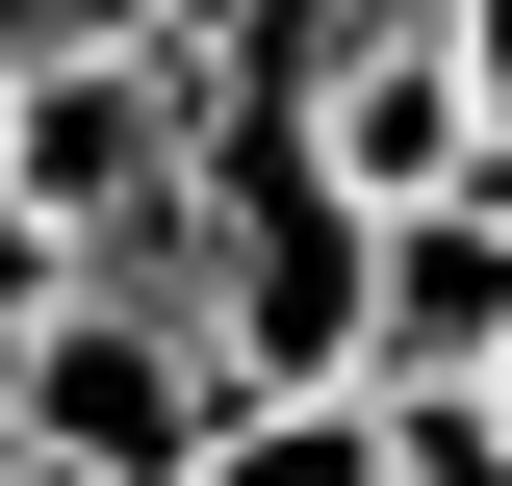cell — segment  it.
Masks as SVG:
<instances>
[{
  "label": "cell",
  "instance_id": "cell-1",
  "mask_svg": "<svg viewBox=\"0 0 512 486\" xmlns=\"http://www.w3.org/2000/svg\"><path fill=\"white\" fill-rule=\"evenodd\" d=\"M205 384H231V359H205L180 307L77 256V282H52V333L0 359V461H26V486H180V435H205Z\"/></svg>",
  "mask_w": 512,
  "mask_h": 486
},
{
  "label": "cell",
  "instance_id": "cell-2",
  "mask_svg": "<svg viewBox=\"0 0 512 486\" xmlns=\"http://www.w3.org/2000/svg\"><path fill=\"white\" fill-rule=\"evenodd\" d=\"M180 154H205V52H180V26H103V52H26V77H0V205L77 231V256L154 231Z\"/></svg>",
  "mask_w": 512,
  "mask_h": 486
},
{
  "label": "cell",
  "instance_id": "cell-3",
  "mask_svg": "<svg viewBox=\"0 0 512 486\" xmlns=\"http://www.w3.org/2000/svg\"><path fill=\"white\" fill-rule=\"evenodd\" d=\"M282 103H308V154H333L359 205H436L461 154H487V103H461V52H436V0H359L333 52L282 77Z\"/></svg>",
  "mask_w": 512,
  "mask_h": 486
},
{
  "label": "cell",
  "instance_id": "cell-4",
  "mask_svg": "<svg viewBox=\"0 0 512 486\" xmlns=\"http://www.w3.org/2000/svg\"><path fill=\"white\" fill-rule=\"evenodd\" d=\"M512 333V205L436 180V205H359V384H461Z\"/></svg>",
  "mask_w": 512,
  "mask_h": 486
},
{
  "label": "cell",
  "instance_id": "cell-5",
  "mask_svg": "<svg viewBox=\"0 0 512 486\" xmlns=\"http://www.w3.org/2000/svg\"><path fill=\"white\" fill-rule=\"evenodd\" d=\"M359 410H384V486H512L487 384H359Z\"/></svg>",
  "mask_w": 512,
  "mask_h": 486
},
{
  "label": "cell",
  "instance_id": "cell-6",
  "mask_svg": "<svg viewBox=\"0 0 512 486\" xmlns=\"http://www.w3.org/2000/svg\"><path fill=\"white\" fill-rule=\"evenodd\" d=\"M333 26H359V0H180V52H205V77H308Z\"/></svg>",
  "mask_w": 512,
  "mask_h": 486
},
{
  "label": "cell",
  "instance_id": "cell-7",
  "mask_svg": "<svg viewBox=\"0 0 512 486\" xmlns=\"http://www.w3.org/2000/svg\"><path fill=\"white\" fill-rule=\"evenodd\" d=\"M103 26H180V0H0V77L26 52H103Z\"/></svg>",
  "mask_w": 512,
  "mask_h": 486
},
{
  "label": "cell",
  "instance_id": "cell-8",
  "mask_svg": "<svg viewBox=\"0 0 512 486\" xmlns=\"http://www.w3.org/2000/svg\"><path fill=\"white\" fill-rule=\"evenodd\" d=\"M436 52H461V103L512 128V0H436Z\"/></svg>",
  "mask_w": 512,
  "mask_h": 486
},
{
  "label": "cell",
  "instance_id": "cell-9",
  "mask_svg": "<svg viewBox=\"0 0 512 486\" xmlns=\"http://www.w3.org/2000/svg\"><path fill=\"white\" fill-rule=\"evenodd\" d=\"M461 384H487V435H512V333H487V359H461Z\"/></svg>",
  "mask_w": 512,
  "mask_h": 486
},
{
  "label": "cell",
  "instance_id": "cell-10",
  "mask_svg": "<svg viewBox=\"0 0 512 486\" xmlns=\"http://www.w3.org/2000/svg\"><path fill=\"white\" fill-rule=\"evenodd\" d=\"M0 486H26V461H0Z\"/></svg>",
  "mask_w": 512,
  "mask_h": 486
}]
</instances>
